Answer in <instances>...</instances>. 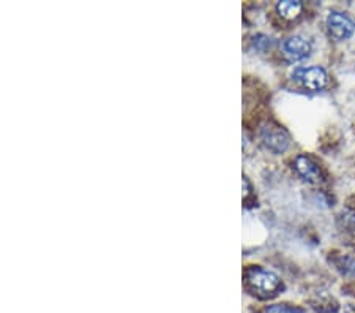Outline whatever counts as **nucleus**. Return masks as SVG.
<instances>
[{
    "label": "nucleus",
    "mask_w": 355,
    "mask_h": 313,
    "mask_svg": "<svg viewBox=\"0 0 355 313\" xmlns=\"http://www.w3.org/2000/svg\"><path fill=\"white\" fill-rule=\"evenodd\" d=\"M264 313H305L297 307H291L286 304H275V305H268L264 310Z\"/></svg>",
    "instance_id": "nucleus-8"
},
{
    "label": "nucleus",
    "mask_w": 355,
    "mask_h": 313,
    "mask_svg": "<svg viewBox=\"0 0 355 313\" xmlns=\"http://www.w3.org/2000/svg\"><path fill=\"white\" fill-rule=\"evenodd\" d=\"M346 313H355V305H347L346 307Z\"/></svg>",
    "instance_id": "nucleus-10"
},
{
    "label": "nucleus",
    "mask_w": 355,
    "mask_h": 313,
    "mask_svg": "<svg viewBox=\"0 0 355 313\" xmlns=\"http://www.w3.org/2000/svg\"><path fill=\"white\" fill-rule=\"evenodd\" d=\"M262 141H264V144L273 153H282L288 149V146H289L288 133H286L283 128L272 127V125L262 128Z\"/></svg>",
    "instance_id": "nucleus-4"
},
{
    "label": "nucleus",
    "mask_w": 355,
    "mask_h": 313,
    "mask_svg": "<svg viewBox=\"0 0 355 313\" xmlns=\"http://www.w3.org/2000/svg\"><path fill=\"white\" fill-rule=\"evenodd\" d=\"M283 51L288 60L300 62L311 54V43L303 37H291L283 43Z\"/></svg>",
    "instance_id": "nucleus-5"
},
{
    "label": "nucleus",
    "mask_w": 355,
    "mask_h": 313,
    "mask_svg": "<svg viewBox=\"0 0 355 313\" xmlns=\"http://www.w3.org/2000/svg\"><path fill=\"white\" fill-rule=\"evenodd\" d=\"M292 78L299 81L308 90H320L327 84V73L320 67L297 68Z\"/></svg>",
    "instance_id": "nucleus-2"
},
{
    "label": "nucleus",
    "mask_w": 355,
    "mask_h": 313,
    "mask_svg": "<svg viewBox=\"0 0 355 313\" xmlns=\"http://www.w3.org/2000/svg\"><path fill=\"white\" fill-rule=\"evenodd\" d=\"M327 27L330 35L335 40H347L355 31V22L347 15L340 11H331L327 16Z\"/></svg>",
    "instance_id": "nucleus-3"
},
{
    "label": "nucleus",
    "mask_w": 355,
    "mask_h": 313,
    "mask_svg": "<svg viewBox=\"0 0 355 313\" xmlns=\"http://www.w3.org/2000/svg\"><path fill=\"white\" fill-rule=\"evenodd\" d=\"M338 267L343 274L346 276H355V260L354 258H341L340 263H338Z\"/></svg>",
    "instance_id": "nucleus-9"
},
{
    "label": "nucleus",
    "mask_w": 355,
    "mask_h": 313,
    "mask_svg": "<svg viewBox=\"0 0 355 313\" xmlns=\"http://www.w3.org/2000/svg\"><path fill=\"white\" fill-rule=\"evenodd\" d=\"M294 168L297 173H299L303 179L308 182H319L320 180V171L318 164L314 163L310 157L306 155H299L295 157L294 160Z\"/></svg>",
    "instance_id": "nucleus-6"
},
{
    "label": "nucleus",
    "mask_w": 355,
    "mask_h": 313,
    "mask_svg": "<svg viewBox=\"0 0 355 313\" xmlns=\"http://www.w3.org/2000/svg\"><path fill=\"white\" fill-rule=\"evenodd\" d=\"M245 280L251 291L259 296H272L282 287L279 277L272 271H266L262 267H250L245 272Z\"/></svg>",
    "instance_id": "nucleus-1"
},
{
    "label": "nucleus",
    "mask_w": 355,
    "mask_h": 313,
    "mask_svg": "<svg viewBox=\"0 0 355 313\" xmlns=\"http://www.w3.org/2000/svg\"><path fill=\"white\" fill-rule=\"evenodd\" d=\"M302 2L299 0H283L277 5V10L282 18L294 19L302 13Z\"/></svg>",
    "instance_id": "nucleus-7"
}]
</instances>
